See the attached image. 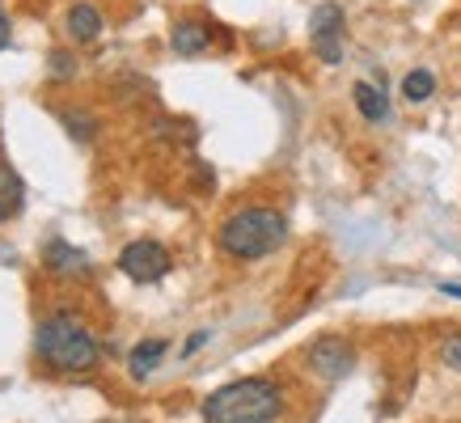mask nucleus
I'll return each instance as SVG.
<instances>
[{"instance_id":"1","label":"nucleus","mask_w":461,"mask_h":423,"mask_svg":"<svg viewBox=\"0 0 461 423\" xmlns=\"http://www.w3.org/2000/svg\"><path fill=\"white\" fill-rule=\"evenodd\" d=\"M284 394L276 381L241 377L203 398V423H276Z\"/></svg>"},{"instance_id":"2","label":"nucleus","mask_w":461,"mask_h":423,"mask_svg":"<svg viewBox=\"0 0 461 423\" xmlns=\"http://www.w3.org/2000/svg\"><path fill=\"white\" fill-rule=\"evenodd\" d=\"M284 238H288V220L276 208H241L221 225V250L241 263L276 254Z\"/></svg>"},{"instance_id":"3","label":"nucleus","mask_w":461,"mask_h":423,"mask_svg":"<svg viewBox=\"0 0 461 423\" xmlns=\"http://www.w3.org/2000/svg\"><path fill=\"white\" fill-rule=\"evenodd\" d=\"M34 347L56 373H89V368L102 360L94 335L85 330L81 322H72L68 313H51L39 322V335H34Z\"/></svg>"},{"instance_id":"4","label":"nucleus","mask_w":461,"mask_h":423,"mask_svg":"<svg viewBox=\"0 0 461 423\" xmlns=\"http://www.w3.org/2000/svg\"><path fill=\"white\" fill-rule=\"evenodd\" d=\"M119 271L136 284H157V280H166L169 254L161 241H149V238L131 241V246H123V254H119Z\"/></svg>"},{"instance_id":"5","label":"nucleus","mask_w":461,"mask_h":423,"mask_svg":"<svg viewBox=\"0 0 461 423\" xmlns=\"http://www.w3.org/2000/svg\"><path fill=\"white\" fill-rule=\"evenodd\" d=\"M351 364H356V352H351L348 338L321 335L309 343V368H313L321 381H343L351 373Z\"/></svg>"},{"instance_id":"6","label":"nucleus","mask_w":461,"mask_h":423,"mask_svg":"<svg viewBox=\"0 0 461 423\" xmlns=\"http://www.w3.org/2000/svg\"><path fill=\"white\" fill-rule=\"evenodd\" d=\"M309 39H313V51H318L326 64H339L343 59V9L339 4H318L313 17H309Z\"/></svg>"},{"instance_id":"7","label":"nucleus","mask_w":461,"mask_h":423,"mask_svg":"<svg viewBox=\"0 0 461 423\" xmlns=\"http://www.w3.org/2000/svg\"><path fill=\"white\" fill-rule=\"evenodd\" d=\"M351 98H356V106H360V114L368 119V123H385V119H390V98H385L381 85L356 81L351 85Z\"/></svg>"},{"instance_id":"8","label":"nucleus","mask_w":461,"mask_h":423,"mask_svg":"<svg viewBox=\"0 0 461 423\" xmlns=\"http://www.w3.org/2000/svg\"><path fill=\"white\" fill-rule=\"evenodd\" d=\"M102 34V14L94 4H72L68 9V39L72 42H94Z\"/></svg>"},{"instance_id":"9","label":"nucleus","mask_w":461,"mask_h":423,"mask_svg":"<svg viewBox=\"0 0 461 423\" xmlns=\"http://www.w3.org/2000/svg\"><path fill=\"white\" fill-rule=\"evenodd\" d=\"M169 47H174L178 56H199V51H208V26H199V22H178V26L169 30Z\"/></svg>"},{"instance_id":"10","label":"nucleus","mask_w":461,"mask_h":423,"mask_svg":"<svg viewBox=\"0 0 461 423\" xmlns=\"http://www.w3.org/2000/svg\"><path fill=\"white\" fill-rule=\"evenodd\" d=\"M47 267L56 271V275H85L89 263H85L81 250H72L68 241H51V246H47Z\"/></svg>"},{"instance_id":"11","label":"nucleus","mask_w":461,"mask_h":423,"mask_svg":"<svg viewBox=\"0 0 461 423\" xmlns=\"http://www.w3.org/2000/svg\"><path fill=\"white\" fill-rule=\"evenodd\" d=\"M22 199H26V186H22V178H17V169L0 166V225L22 212Z\"/></svg>"},{"instance_id":"12","label":"nucleus","mask_w":461,"mask_h":423,"mask_svg":"<svg viewBox=\"0 0 461 423\" xmlns=\"http://www.w3.org/2000/svg\"><path fill=\"white\" fill-rule=\"evenodd\" d=\"M161 356H166V338H144L131 347V377H149L157 364H161Z\"/></svg>"},{"instance_id":"13","label":"nucleus","mask_w":461,"mask_h":423,"mask_svg":"<svg viewBox=\"0 0 461 423\" xmlns=\"http://www.w3.org/2000/svg\"><path fill=\"white\" fill-rule=\"evenodd\" d=\"M436 94V76L428 68H411L402 76V98L406 102H428Z\"/></svg>"},{"instance_id":"14","label":"nucleus","mask_w":461,"mask_h":423,"mask_svg":"<svg viewBox=\"0 0 461 423\" xmlns=\"http://www.w3.org/2000/svg\"><path fill=\"white\" fill-rule=\"evenodd\" d=\"M440 360H445L453 373H461V335H448L445 343H440Z\"/></svg>"},{"instance_id":"15","label":"nucleus","mask_w":461,"mask_h":423,"mask_svg":"<svg viewBox=\"0 0 461 423\" xmlns=\"http://www.w3.org/2000/svg\"><path fill=\"white\" fill-rule=\"evenodd\" d=\"M72 72H77V64L64 51H51V76H72Z\"/></svg>"},{"instance_id":"16","label":"nucleus","mask_w":461,"mask_h":423,"mask_svg":"<svg viewBox=\"0 0 461 423\" xmlns=\"http://www.w3.org/2000/svg\"><path fill=\"white\" fill-rule=\"evenodd\" d=\"M9 39H14V26H9V14L0 9V51L9 47Z\"/></svg>"},{"instance_id":"17","label":"nucleus","mask_w":461,"mask_h":423,"mask_svg":"<svg viewBox=\"0 0 461 423\" xmlns=\"http://www.w3.org/2000/svg\"><path fill=\"white\" fill-rule=\"evenodd\" d=\"M203 343H208V330H199V335H191V338H186V352H199Z\"/></svg>"},{"instance_id":"18","label":"nucleus","mask_w":461,"mask_h":423,"mask_svg":"<svg viewBox=\"0 0 461 423\" xmlns=\"http://www.w3.org/2000/svg\"><path fill=\"white\" fill-rule=\"evenodd\" d=\"M440 292H445V296H457V301H461V284L445 280V284H440Z\"/></svg>"}]
</instances>
